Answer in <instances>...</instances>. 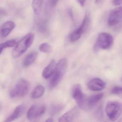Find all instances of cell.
Here are the masks:
<instances>
[{
  "instance_id": "obj_27",
  "label": "cell",
  "mask_w": 122,
  "mask_h": 122,
  "mask_svg": "<svg viewBox=\"0 0 122 122\" xmlns=\"http://www.w3.org/2000/svg\"><path fill=\"white\" fill-rule=\"evenodd\" d=\"M4 49V48L3 46V43L0 44V54L2 53Z\"/></svg>"
},
{
  "instance_id": "obj_17",
  "label": "cell",
  "mask_w": 122,
  "mask_h": 122,
  "mask_svg": "<svg viewBox=\"0 0 122 122\" xmlns=\"http://www.w3.org/2000/svg\"><path fill=\"white\" fill-rule=\"evenodd\" d=\"M38 107L36 105L31 106L27 112V118L29 120H31L38 117Z\"/></svg>"
},
{
  "instance_id": "obj_12",
  "label": "cell",
  "mask_w": 122,
  "mask_h": 122,
  "mask_svg": "<svg viewBox=\"0 0 122 122\" xmlns=\"http://www.w3.org/2000/svg\"><path fill=\"white\" fill-rule=\"evenodd\" d=\"M56 62L54 60H53L49 65L44 69L42 73V76L45 79L51 77L54 72L56 67Z\"/></svg>"
},
{
  "instance_id": "obj_13",
  "label": "cell",
  "mask_w": 122,
  "mask_h": 122,
  "mask_svg": "<svg viewBox=\"0 0 122 122\" xmlns=\"http://www.w3.org/2000/svg\"><path fill=\"white\" fill-rule=\"evenodd\" d=\"M104 96V93H101L92 95L87 100L88 109H92L94 107V106L102 99Z\"/></svg>"
},
{
  "instance_id": "obj_14",
  "label": "cell",
  "mask_w": 122,
  "mask_h": 122,
  "mask_svg": "<svg viewBox=\"0 0 122 122\" xmlns=\"http://www.w3.org/2000/svg\"><path fill=\"white\" fill-rule=\"evenodd\" d=\"M86 31L84 26L81 24L80 27L72 33L70 36V40L72 42H74L79 39L81 35Z\"/></svg>"
},
{
  "instance_id": "obj_11",
  "label": "cell",
  "mask_w": 122,
  "mask_h": 122,
  "mask_svg": "<svg viewBox=\"0 0 122 122\" xmlns=\"http://www.w3.org/2000/svg\"><path fill=\"white\" fill-rule=\"evenodd\" d=\"M76 108L64 114L59 119V122H73L77 114Z\"/></svg>"
},
{
  "instance_id": "obj_22",
  "label": "cell",
  "mask_w": 122,
  "mask_h": 122,
  "mask_svg": "<svg viewBox=\"0 0 122 122\" xmlns=\"http://www.w3.org/2000/svg\"><path fill=\"white\" fill-rule=\"evenodd\" d=\"M62 108V107L59 105H55L53 106L51 109V114H55L59 112Z\"/></svg>"
},
{
  "instance_id": "obj_9",
  "label": "cell",
  "mask_w": 122,
  "mask_h": 122,
  "mask_svg": "<svg viewBox=\"0 0 122 122\" xmlns=\"http://www.w3.org/2000/svg\"><path fill=\"white\" fill-rule=\"evenodd\" d=\"M25 110V107L24 104H21L16 107L13 113L5 120L4 122H11L20 118L22 116Z\"/></svg>"
},
{
  "instance_id": "obj_6",
  "label": "cell",
  "mask_w": 122,
  "mask_h": 122,
  "mask_svg": "<svg viewBox=\"0 0 122 122\" xmlns=\"http://www.w3.org/2000/svg\"><path fill=\"white\" fill-rule=\"evenodd\" d=\"M72 97L80 108L85 110L89 109L87 100L82 91L80 85L76 84L74 86L72 92Z\"/></svg>"
},
{
  "instance_id": "obj_8",
  "label": "cell",
  "mask_w": 122,
  "mask_h": 122,
  "mask_svg": "<svg viewBox=\"0 0 122 122\" xmlns=\"http://www.w3.org/2000/svg\"><path fill=\"white\" fill-rule=\"evenodd\" d=\"M106 83L98 78H95L90 80L87 84V87L90 90L99 91L102 90L106 86Z\"/></svg>"
},
{
  "instance_id": "obj_3",
  "label": "cell",
  "mask_w": 122,
  "mask_h": 122,
  "mask_svg": "<svg viewBox=\"0 0 122 122\" xmlns=\"http://www.w3.org/2000/svg\"><path fill=\"white\" fill-rule=\"evenodd\" d=\"M105 111L109 119L112 122H115L122 115V105L119 102L109 101L107 103Z\"/></svg>"
},
{
  "instance_id": "obj_28",
  "label": "cell",
  "mask_w": 122,
  "mask_h": 122,
  "mask_svg": "<svg viewBox=\"0 0 122 122\" xmlns=\"http://www.w3.org/2000/svg\"><path fill=\"white\" fill-rule=\"evenodd\" d=\"M45 122H53V120L52 119H49L47 120Z\"/></svg>"
},
{
  "instance_id": "obj_5",
  "label": "cell",
  "mask_w": 122,
  "mask_h": 122,
  "mask_svg": "<svg viewBox=\"0 0 122 122\" xmlns=\"http://www.w3.org/2000/svg\"><path fill=\"white\" fill-rule=\"evenodd\" d=\"M113 42V38L111 34L105 32L101 33L97 39L95 49V50L109 49L112 46Z\"/></svg>"
},
{
  "instance_id": "obj_7",
  "label": "cell",
  "mask_w": 122,
  "mask_h": 122,
  "mask_svg": "<svg viewBox=\"0 0 122 122\" xmlns=\"http://www.w3.org/2000/svg\"><path fill=\"white\" fill-rule=\"evenodd\" d=\"M122 17V6L114 9L111 11L107 21L109 26H113L119 22Z\"/></svg>"
},
{
  "instance_id": "obj_19",
  "label": "cell",
  "mask_w": 122,
  "mask_h": 122,
  "mask_svg": "<svg viewBox=\"0 0 122 122\" xmlns=\"http://www.w3.org/2000/svg\"><path fill=\"white\" fill-rule=\"evenodd\" d=\"M39 50L43 52L50 53L52 51V48L51 46L48 43H43L39 46Z\"/></svg>"
},
{
  "instance_id": "obj_4",
  "label": "cell",
  "mask_w": 122,
  "mask_h": 122,
  "mask_svg": "<svg viewBox=\"0 0 122 122\" xmlns=\"http://www.w3.org/2000/svg\"><path fill=\"white\" fill-rule=\"evenodd\" d=\"M29 84L26 80L21 79L18 81L14 87L10 92V96L11 98L17 97H23L25 96L29 89Z\"/></svg>"
},
{
  "instance_id": "obj_24",
  "label": "cell",
  "mask_w": 122,
  "mask_h": 122,
  "mask_svg": "<svg viewBox=\"0 0 122 122\" xmlns=\"http://www.w3.org/2000/svg\"><path fill=\"white\" fill-rule=\"evenodd\" d=\"M59 0H51V5L52 7H54L56 6Z\"/></svg>"
},
{
  "instance_id": "obj_1",
  "label": "cell",
  "mask_w": 122,
  "mask_h": 122,
  "mask_svg": "<svg viewBox=\"0 0 122 122\" xmlns=\"http://www.w3.org/2000/svg\"><path fill=\"white\" fill-rule=\"evenodd\" d=\"M67 62L66 59L63 58L61 59L56 64L54 72L51 76L49 80V89H53L61 82L66 71Z\"/></svg>"
},
{
  "instance_id": "obj_10",
  "label": "cell",
  "mask_w": 122,
  "mask_h": 122,
  "mask_svg": "<svg viewBox=\"0 0 122 122\" xmlns=\"http://www.w3.org/2000/svg\"><path fill=\"white\" fill-rule=\"evenodd\" d=\"M16 25L15 23L11 21H6L2 24L0 28V33L3 37L8 36L14 30Z\"/></svg>"
},
{
  "instance_id": "obj_18",
  "label": "cell",
  "mask_w": 122,
  "mask_h": 122,
  "mask_svg": "<svg viewBox=\"0 0 122 122\" xmlns=\"http://www.w3.org/2000/svg\"><path fill=\"white\" fill-rule=\"evenodd\" d=\"M37 54L35 52H33L29 54L24 59L23 65L24 66L28 67L36 59Z\"/></svg>"
},
{
  "instance_id": "obj_23",
  "label": "cell",
  "mask_w": 122,
  "mask_h": 122,
  "mask_svg": "<svg viewBox=\"0 0 122 122\" xmlns=\"http://www.w3.org/2000/svg\"><path fill=\"white\" fill-rule=\"evenodd\" d=\"M112 3L115 6L120 5L122 4V0H113Z\"/></svg>"
},
{
  "instance_id": "obj_30",
  "label": "cell",
  "mask_w": 122,
  "mask_h": 122,
  "mask_svg": "<svg viewBox=\"0 0 122 122\" xmlns=\"http://www.w3.org/2000/svg\"><path fill=\"white\" fill-rule=\"evenodd\" d=\"M118 122H122V119H121Z\"/></svg>"
},
{
  "instance_id": "obj_15",
  "label": "cell",
  "mask_w": 122,
  "mask_h": 122,
  "mask_svg": "<svg viewBox=\"0 0 122 122\" xmlns=\"http://www.w3.org/2000/svg\"><path fill=\"white\" fill-rule=\"evenodd\" d=\"M45 92V88L43 86L39 85L36 87L31 93V97L33 99H36L43 96Z\"/></svg>"
},
{
  "instance_id": "obj_29",
  "label": "cell",
  "mask_w": 122,
  "mask_h": 122,
  "mask_svg": "<svg viewBox=\"0 0 122 122\" xmlns=\"http://www.w3.org/2000/svg\"><path fill=\"white\" fill-rule=\"evenodd\" d=\"M102 0H95V3L97 4H99Z\"/></svg>"
},
{
  "instance_id": "obj_2",
  "label": "cell",
  "mask_w": 122,
  "mask_h": 122,
  "mask_svg": "<svg viewBox=\"0 0 122 122\" xmlns=\"http://www.w3.org/2000/svg\"><path fill=\"white\" fill-rule=\"evenodd\" d=\"M34 39V35L30 33L25 36L16 44L12 52V56L14 58L21 56L28 48L32 45Z\"/></svg>"
},
{
  "instance_id": "obj_16",
  "label": "cell",
  "mask_w": 122,
  "mask_h": 122,
  "mask_svg": "<svg viewBox=\"0 0 122 122\" xmlns=\"http://www.w3.org/2000/svg\"><path fill=\"white\" fill-rule=\"evenodd\" d=\"M43 0H33L32 6L34 13L37 15L40 14L42 11Z\"/></svg>"
},
{
  "instance_id": "obj_26",
  "label": "cell",
  "mask_w": 122,
  "mask_h": 122,
  "mask_svg": "<svg viewBox=\"0 0 122 122\" xmlns=\"http://www.w3.org/2000/svg\"><path fill=\"white\" fill-rule=\"evenodd\" d=\"M79 3L80 4V5L82 6H84L85 4L86 0H78Z\"/></svg>"
},
{
  "instance_id": "obj_25",
  "label": "cell",
  "mask_w": 122,
  "mask_h": 122,
  "mask_svg": "<svg viewBox=\"0 0 122 122\" xmlns=\"http://www.w3.org/2000/svg\"><path fill=\"white\" fill-rule=\"evenodd\" d=\"M7 14L6 11L3 9L0 8V15L2 16H5Z\"/></svg>"
},
{
  "instance_id": "obj_21",
  "label": "cell",
  "mask_w": 122,
  "mask_h": 122,
  "mask_svg": "<svg viewBox=\"0 0 122 122\" xmlns=\"http://www.w3.org/2000/svg\"><path fill=\"white\" fill-rule=\"evenodd\" d=\"M16 44V41L15 39H12L9 40L3 43V46L4 48L13 47Z\"/></svg>"
},
{
  "instance_id": "obj_20",
  "label": "cell",
  "mask_w": 122,
  "mask_h": 122,
  "mask_svg": "<svg viewBox=\"0 0 122 122\" xmlns=\"http://www.w3.org/2000/svg\"><path fill=\"white\" fill-rule=\"evenodd\" d=\"M111 92L112 94L115 95L122 98V86H115L111 90Z\"/></svg>"
}]
</instances>
